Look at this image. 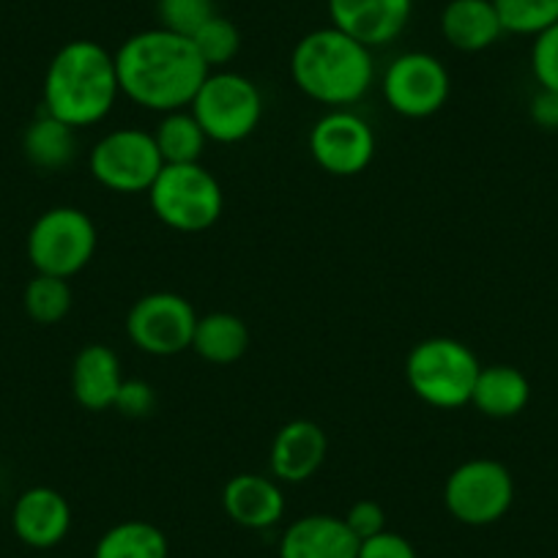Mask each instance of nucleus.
<instances>
[{
	"instance_id": "obj_1",
	"label": "nucleus",
	"mask_w": 558,
	"mask_h": 558,
	"mask_svg": "<svg viewBox=\"0 0 558 558\" xmlns=\"http://www.w3.org/2000/svg\"><path fill=\"white\" fill-rule=\"evenodd\" d=\"M121 96L143 110H186L211 69L197 56L190 36L148 28L129 36L116 52Z\"/></svg>"
},
{
	"instance_id": "obj_2",
	"label": "nucleus",
	"mask_w": 558,
	"mask_h": 558,
	"mask_svg": "<svg viewBox=\"0 0 558 558\" xmlns=\"http://www.w3.org/2000/svg\"><path fill=\"white\" fill-rule=\"evenodd\" d=\"M121 96L116 52L94 39H74L52 56L45 72V112L74 129L105 121Z\"/></svg>"
},
{
	"instance_id": "obj_3",
	"label": "nucleus",
	"mask_w": 558,
	"mask_h": 558,
	"mask_svg": "<svg viewBox=\"0 0 558 558\" xmlns=\"http://www.w3.org/2000/svg\"><path fill=\"white\" fill-rule=\"evenodd\" d=\"M291 77L318 105L331 110L351 107L373 88V50L335 25L310 31L291 52Z\"/></svg>"
},
{
	"instance_id": "obj_4",
	"label": "nucleus",
	"mask_w": 558,
	"mask_h": 558,
	"mask_svg": "<svg viewBox=\"0 0 558 558\" xmlns=\"http://www.w3.org/2000/svg\"><path fill=\"white\" fill-rule=\"evenodd\" d=\"M480 369L476 353L454 337H427L405 359V380L413 395L441 411L471 405Z\"/></svg>"
},
{
	"instance_id": "obj_5",
	"label": "nucleus",
	"mask_w": 558,
	"mask_h": 558,
	"mask_svg": "<svg viewBox=\"0 0 558 558\" xmlns=\"http://www.w3.org/2000/svg\"><path fill=\"white\" fill-rule=\"evenodd\" d=\"M154 214L179 233H203L222 217L225 192L211 170L201 162L165 165L148 190Z\"/></svg>"
},
{
	"instance_id": "obj_6",
	"label": "nucleus",
	"mask_w": 558,
	"mask_h": 558,
	"mask_svg": "<svg viewBox=\"0 0 558 558\" xmlns=\"http://www.w3.org/2000/svg\"><path fill=\"white\" fill-rule=\"evenodd\" d=\"M190 110L208 140L233 146L255 134V129L260 126L263 94L257 83H252L244 74L217 69L203 80Z\"/></svg>"
},
{
	"instance_id": "obj_7",
	"label": "nucleus",
	"mask_w": 558,
	"mask_h": 558,
	"mask_svg": "<svg viewBox=\"0 0 558 558\" xmlns=\"http://www.w3.org/2000/svg\"><path fill=\"white\" fill-rule=\"evenodd\" d=\"M96 225L83 208H47L28 230V260L36 274L69 279L83 271L96 255Z\"/></svg>"
},
{
	"instance_id": "obj_8",
	"label": "nucleus",
	"mask_w": 558,
	"mask_h": 558,
	"mask_svg": "<svg viewBox=\"0 0 558 558\" xmlns=\"http://www.w3.org/2000/svg\"><path fill=\"white\" fill-rule=\"evenodd\" d=\"M162 168V154L154 134L137 126L112 129L96 140L88 154V170L96 184L118 195L148 192Z\"/></svg>"
},
{
	"instance_id": "obj_9",
	"label": "nucleus",
	"mask_w": 558,
	"mask_h": 558,
	"mask_svg": "<svg viewBox=\"0 0 558 558\" xmlns=\"http://www.w3.org/2000/svg\"><path fill=\"white\" fill-rule=\"evenodd\" d=\"M514 480L504 463L474 458L460 463L444 485V507L463 525H493L512 509Z\"/></svg>"
},
{
	"instance_id": "obj_10",
	"label": "nucleus",
	"mask_w": 558,
	"mask_h": 558,
	"mask_svg": "<svg viewBox=\"0 0 558 558\" xmlns=\"http://www.w3.org/2000/svg\"><path fill=\"white\" fill-rule=\"evenodd\" d=\"M197 329V313L190 299L170 291L137 299L126 315V335L148 356H179L190 351Z\"/></svg>"
},
{
	"instance_id": "obj_11",
	"label": "nucleus",
	"mask_w": 558,
	"mask_h": 558,
	"mask_svg": "<svg viewBox=\"0 0 558 558\" xmlns=\"http://www.w3.org/2000/svg\"><path fill=\"white\" fill-rule=\"evenodd\" d=\"M384 99L402 118H430L447 105L452 77L441 58L430 52H402L384 72Z\"/></svg>"
},
{
	"instance_id": "obj_12",
	"label": "nucleus",
	"mask_w": 558,
	"mask_h": 558,
	"mask_svg": "<svg viewBox=\"0 0 558 558\" xmlns=\"http://www.w3.org/2000/svg\"><path fill=\"white\" fill-rule=\"evenodd\" d=\"M310 154L324 173L337 179L362 175L375 159V132L359 112L329 110L310 129Z\"/></svg>"
},
{
	"instance_id": "obj_13",
	"label": "nucleus",
	"mask_w": 558,
	"mask_h": 558,
	"mask_svg": "<svg viewBox=\"0 0 558 558\" xmlns=\"http://www.w3.org/2000/svg\"><path fill=\"white\" fill-rule=\"evenodd\" d=\"M411 14L413 0H329L331 25L369 50L400 39Z\"/></svg>"
},
{
	"instance_id": "obj_14",
	"label": "nucleus",
	"mask_w": 558,
	"mask_h": 558,
	"mask_svg": "<svg viewBox=\"0 0 558 558\" xmlns=\"http://www.w3.org/2000/svg\"><path fill=\"white\" fill-rule=\"evenodd\" d=\"M326 452H329V438L324 427L310 418H293L286 427H279L271 441V452H268L271 476L288 485L313 480L324 469Z\"/></svg>"
},
{
	"instance_id": "obj_15",
	"label": "nucleus",
	"mask_w": 558,
	"mask_h": 558,
	"mask_svg": "<svg viewBox=\"0 0 558 558\" xmlns=\"http://www.w3.org/2000/svg\"><path fill=\"white\" fill-rule=\"evenodd\" d=\"M12 529L23 545L50 550L61 545L72 529V507L56 487H31L12 509Z\"/></svg>"
},
{
	"instance_id": "obj_16",
	"label": "nucleus",
	"mask_w": 558,
	"mask_h": 558,
	"mask_svg": "<svg viewBox=\"0 0 558 558\" xmlns=\"http://www.w3.org/2000/svg\"><path fill=\"white\" fill-rule=\"evenodd\" d=\"M222 509L241 529L266 531L286 514V493L274 476L239 474L225 485Z\"/></svg>"
},
{
	"instance_id": "obj_17",
	"label": "nucleus",
	"mask_w": 558,
	"mask_h": 558,
	"mask_svg": "<svg viewBox=\"0 0 558 558\" xmlns=\"http://www.w3.org/2000/svg\"><path fill=\"white\" fill-rule=\"evenodd\" d=\"M359 539L337 514H307L288 525L279 539V558H356Z\"/></svg>"
},
{
	"instance_id": "obj_18",
	"label": "nucleus",
	"mask_w": 558,
	"mask_h": 558,
	"mask_svg": "<svg viewBox=\"0 0 558 558\" xmlns=\"http://www.w3.org/2000/svg\"><path fill=\"white\" fill-rule=\"evenodd\" d=\"M121 359L112 348L90 342L74 356L72 364V395L85 411H107L116 408V397L123 386Z\"/></svg>"
},
{
	"instance_id": "obj_19",
	"label": "nucleus",
	"mask_w": 558,
	"mask_h": 558,
	"mask_svg": "<svg viewBox=\"0 0 558 558\" xmlns=\"http://www.w3.org/2000/svg\"><path fill=\"white\" fill-rule=\"evenodd\" d=\"M441 34L460 52H485L504 31L493 0H449L441 12Z\"/></svg>"
},
{
	"instance_id": "obj_20",
	"label": "nucleus",
	"mask_w": 558,
	"mask_h": 558,
	"mask_svg": "<svg viewBox=\"0 0 558 558\" xmlns=\"http://www.w3.org/2000/svg\"><path fill=\"white\" fill-rule=\"evenodd\" d=\"M531 402V384L512 364H490L480 369L471 405L487 418H512Z\"/></svg>"
},
{
	"instance_id": "obj_21",
	"label": "nucleus",
	"mask_w": 558,
	"mask_h": 558,
	"mask_svg": "<svg viewBox=\"0 0 558 558\" xmlns=\"http://www.w3.org/2000/svg\"><path fill=\"white\" fill-rule=\"evenodd\" d=\"M23 154L41 173H61L77 159V129L41 112L25 129Z\"/></svg>"
},
{
	"instance_id": "obj_22",
	"label": "nucleus",
	"mask_w": 558,
	"mask_h": 558,
	"mask_svg": "<svg viewBox=\"0 0 558 558\" xmlns=\"http://www.w3.org/2000/svg\"><path fill=\"white\" fill-rule=\"evenodd\" d=\"M250 348V329L244 320L233 313H208L197 318L192 351L208 364H233Z\"/></svg>"
},
{
	"instance_id": "obj_23",
	"label": "nucleus",
	"mask_w": 558,
	"mask_h": 558,
	"mask_svg": "<svg viewBox=\"0 0 558 558\" xmlns=\"http://www.w3.org/2000/svg\"><path fill=\"white\" fill-rule=\"evenodd\" d=\"M94 558H170V542L148 520H123L99 536Z\"/></svg>"
},
{
	"instance_id": "obj_24",
	"label": "nucleus",
	"mask_w": 558,
	"mask_h": 558,
	"mask_svg": "<svg viewBox=\"0 0 558 558\" xmlns=\"http://www.w3.org/2000/svg\"><path fill=\"white\" fill-rule=\"evenodd\" d=\"M154 140H157V148L162 154L165 165H192L201 162L203 151H206V132L197 123V118L192 116V110H173L165 112L162 121L154 129Z\"/></svg>"
},
{
	"instance_id": "obj_25",
	"label": "nucleus",
	"mask_w": 558,
	"mask_h": 558,
	"mask_svg": "<svg viewBox=\"0 0 558 558\" xmlns=\"http://www.w3.org/2000/svg\"><path fill=\"white\" fill-rule=\"evenodd\" d=\"M72 288H69V279L50 277V274H36L25 286V313L31 320L41 326H56L72 310Z\"/></svg>"
},
{
	"instance_id": "obj_26",
	"label": "nucleus",
	"mask_w": 558,
	"mask_h": 558,
	"mask_svg": "<svg viewBox=\"0 0 558 558\" xmlns=\"http://www.w3.org/2000/svg\"><path fill=\"white\" fill-rule=\"evenodd\" d=\"M507 34L531 36L558 23V0H493Z\"/></svg>"
},
{
	"instance_id": "obj_27",
	"label": "nucleus",
	"mask_w": 558,
	"mask_h": 558,
	"mask_svg": "<svg viewBox=\"0 0 558 558\" xmlns=\"http://www.w3.org/2000/svg\"><path fill=\"white\" fill-rule=\"evenodd\" d=\"M192 45H195L197 56L203 58L211 72L225 69L241 50V31L235 28V23H230L222 14H214L195 36H192Z\"/></svg>"
},
{
	"instance_id": "obj_28",
	"label": "nucleus",
	"mask_w": 558,
	"mask_h": 558,
	"mask_svg": "<svg viewBox=\"0 0 558 558\" xmlns=\"http://www.w3.org/2000/svg\"><path fill=\"white\" fill-rule=\"evenodd\" d=\"M217 14L214 0H157L159 28L181 36H195Z\"/></svg>"
},
{
	"instance_id": "obj_29",
	"label": "nucleus",
	"mask_w": 558,
	"mask_h": 558,
	"mask_svg": "<svg viewBox=\"0 0 558 558\" xmlns=\"http://www.w3.org/2000/svg\"><path fill=\"white\" fill-rule=\"evenodd\" d=\"M531 72L539 88L558 94V23L534 36L531 45Z\"/></svg>"
},
{
	"instance_id": "obj_30",
	"label": "nucleus",
	"mask_w": 558,
	"mask_h": 558,
	"mask_svg": "<svg viewBox=\"0 0 558 558\" xmlns=\"http://www.w3.org/2000/svg\"><path fill=\"white\" fill-rule=\"evenodd\" d=\"M154 408H157V391L148 380L140 378H126L123 380L121 391L116 397V411L123 413L129 418H143L151 416Z\"/></svg>"
},
{
	"instance_id": "obj_31",
	"label": "nucleus",
	"mask_w": 558,
	"mask_h": 558,
	"mask_svg": "<svg viewBox=\"0 0 558 558\" xmlns=\"http://www.w3.org/2000/svg\"><path fill=\"white\" fill-rule=\"evenodd\" d=\"M345 523L348 529L353 531V536H356L359 542H364L369 539V536L386 531V512L378 501L364 498V501H356L351 509H348Z\"/></svg>"
},
{
	"instance_id": "obj_32",
	"label": "nucleus",
	"mask_w": 558,
	"mask_h": 558,
	"mask_svg": "<svg viewBox=\"0 0 558 558\" xmlns=\"http://www.w3.org/2000/svg\"><path fill=\"white\" fill-rule=\"evenodd\" d=\"M356 558H418L416 547L395 531H380V534L369 536V539L359 542Z\"/></svg>"
},
{
	"instance_id": "obj_33",
	"label": "nucleus",
	"mask_w": 558,
	"mask_h": 558,
	"mask_svg": "<svg viewBox=\"0 0 558 558\" xmlns=\"http://www.w3.org/2000/svg\"><path fill=\"white\" fill-rule=\"evenodd\" d=\"M529 116L539 129H545V132H556L558 129V94L556 90H545V88L536 90L534 99H531V105H529Z\"/></svg>"
}]
</instances>
